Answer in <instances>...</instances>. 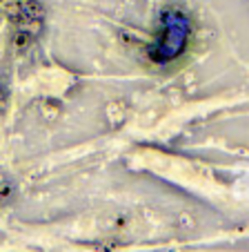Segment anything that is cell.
<instances>
[{"label": "cell", "mask_w": 249, "mask_h": 252, "mask_svg": "<svg viewBox=\"0 0 249 252\" xmlns=\"http://www.w3.org/2000/svg\"><path fill=\"white\" fill-rule=\"evenodd\" d=\"M189 36V20L180 11H167L163 16V36L151 49L156 61H174L183 54Z\"/></svg>", "instance_id": "cell-1"}]
</instances>
